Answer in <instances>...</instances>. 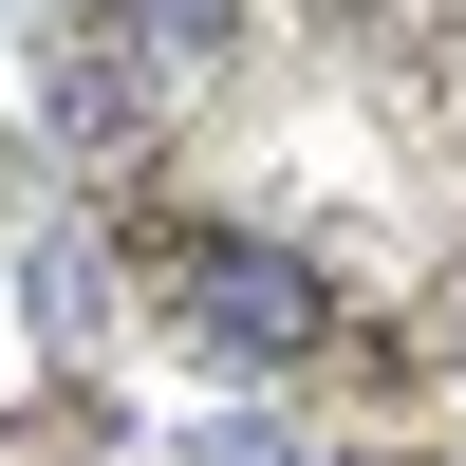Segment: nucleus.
Listing matches in <instances>:
<instances>
[{"label": "nucleus", "instance_id": "obj_1", "mask_svg": "<svg viewBox=\"0 0 466 466\" xmlns=\"http://www.w3.org/2000/svg\"><path fill=\"white\" fill-rule=\"evenodd\" d=\"M318 261H280V243H206L187 261V355H224V373H280V355H318Z\"/></svg>", "mask_w": 466, "mask_h": 466}, {"label": "nucleus", "instance_id": "obj_2", "mask_svg": "<svg viewBox=\"0 0 466 466\" xmlns=\"http://www.w3.org/2000/svg\"><path fill=\"white\" fill-rule=\"evenodd\" d=\"M206 466H318V448H299L280 410H224V430H206Z\"/></svg>", "mask_w": 466, "mask_h": 466}]
</instances>
